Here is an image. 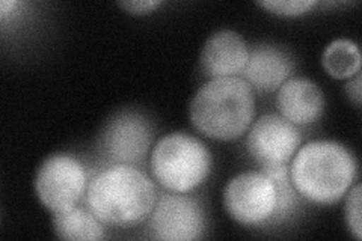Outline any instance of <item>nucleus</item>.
I'll return each instance as SVG.
<instances>
[{"instance_id": "nucleus-17", "label": "nucleus", "mask_w": 362, "mask_h": 241, "mask_svg": "<svg viewBox=\"0 0 362 241\" xmlns=\"http://www.w3.org/2000/svg\"><path fill=\"white\" fill-rule=\"evenodd\" d=\"M361 184H356L347 194L344 217L349 231L356 240L362 238V223H361Z\"/></svg>"}, {"instance_id": "nucleus-1", "label": "nucleus", "mask_w": 362, "mask_h": 241, "mask_svg": "<svg viewBox=\"0 0 362 241\" xmlns=\"http://www.w3.org/2000/svg\"><path fill=\"white\" fill-rule=\"evenodd\" d=\"M86 204L105 225L133 226L150 217L156 205V189L136 166L112 165L89 182Z\"/></svg>"}, {"instance_id": "nucleus-16", "label": "nucleus", "mask_w": 362, "mask_h": 241, "mask_svg": "<svg viewBox=\"0 0 362 241\" xmlns=\"http://www.w3.org/2000/svg\"><path fill=\"white\" fill-rule=\"evenodd\" d=\"M257 5L281 17H299L310 13L317 2L314 0H266L263 2L262 0V2H257Z\"/></svg>"}, {"instance_id": "nucleus-9", "label": "nucleus", "mask_w": 362, "mask_h": 241, "mask_svg": "<svg viewBox=\"0 0 362 241\" xmlns=\"http://www.w3.org/2000/svg\"><path fill=\"white\" fill-rule=\"evenodd\" d=\"M299 143L300 134L296 125L275 113L255 121L246 139L247 153L263 167L287 165L296 154Z\"/></svg>"}, {"instance_id": "nucleus-8", "label": "nucleus", "mask_w": 362, "mask_h": 241, "mask_svg": "<svg viewBox=\"0 0 362 241\" xmlns=\"http://www.w3.org/2000/svg\"><path fill=\"white\" fill-rule=\"evenodd\" d=\"M154 238L165 241H192L202 237L206 229L199 204L186 194H163L150 214Z\"/></svg>"}, {"instance_id": "nucleus-5", "label": "nucleus", "mask_w": 362, "mask_h": 241, "mask_svg": "<svg viewBox=\"0 0 362 241\" xmlns=\"http://www.w3.org/2000/svg\"><path fill=\"white\" fill-rule=\"evenodd\" d=\"M86 189V170L73 155L53 154L38 167L35 190L42 205L53 213L73 208Z\"/></svg>"}, {"instance_id": "nucleus-3", "label": "nucleus", "mask_w": 362, "mask_h": 241, "mask_svg": "<svg viewBox=\"0 0 362 241\" xmlns=\"http://www.w3.org/2000/svg\"><path fill=\"white\" fill-rule=\"evenodd\" d=\"M358 165L346 146L315 141L294 155L290 178L299 194L311 202L329 205L341 199L356 178Z\"/></svg>"}, {"instance_id": "nucleus-14", "label": "nucleus", "mask_w": 362, "mask_h": 241, "mask_svg": "<svg viewBox=\"0 0 362 241\" xmlns=\"http://www.w3.org/2000/svg\"><path fill=\"white\" fill-rule=\"evenodd\" d=\"M322 65L334 78H349L361 70V53L358 45L350 40H337L323 52Z\"/></svg>"}, {"instance_id": "nucleus-11", "label": "nucleus", "mask_w": 362, "mask_h": 241, "mask_svg": "<svg viewBox=\"0 0 362 241\" xmlns=\"http://www.w3.org/2000/svg\"><path fill=\"white\" fill-rule=\"evenodd\" d=\"M293 70L294 62L287 52L275 45L262 44L249 50L242 78L259 93H272L287 82Z\"/></svg>"}, {"instance_id": "nucleus-7", "label": "nucleus", "mask_w": 362, "mask_h": 241, "mask_svg": "<svg viewBox=\"0 0 362 241\" xmlns=\"http://www.w3.org/2000/svg\"><path fill=\"white\" fill-rule=\"evenodd\" d=\"M151 142L150 122L138 112L124 110L112 117L101 131L100 149L112 165L138 166L148 154Z\"/></svg>"}, {"instance_id": "nucleus-20", "label": "nucleus", "mask_w": 362, "mask_h": 241, "mask_svg": "<svg viewBox=\"0 0 362 241\" xmlns=\"http://www.w3.org/2000/svg\"><path fill=\"white\" fill-rule=\"evenodd\" d=\"M18 6L20 4L16 2V0H4V2L0 4V18H2V21H6L8 17L13 16Z\"/></svg>"}, {"instance_id": "nucleus-12", "label": "nucleus", "mask_w": 362, "mask_h": 241, "mask_svg": "<svg viewBox=\"0 0 362 241\" xmlns=\"http://www.w3.org/2000/svg\"><path fill=\"white\" fill-rule=\"evenodd\" d=\"M276 107L281 117L291 124L307 125L323 114L325 95L308 78H288L278 90Z\"/></svg>"}, {"instance_id": "nucleus-15", "label": "nucleus", "mask_w": 362, "mask_h": 241, "mask_svg": "<svg viewBox=\"0 0 362 241\" xmlns=\"http://www.w3.org/2000/svg\"><path fill=\"white\" fill-rule=\"evenodd\" d=\"M262 170L274 181L276 192V205L272 219H274L275 223H281L294 213V208L298 205V190L293 186L290 178V169L287 165L266 166Z\"/></svg>"}, {"instance_id": "nucleus-2", "label": "nucleus", "mask_w": 362, "mask_h": 241, "mask_svg": "<svg viewBox=\"0 0 362 241\" xmlns=\"http://www.w3.org/2000/svg\"><path fill=\"white\" fill-rule=\"evenodd\" d=\"M190 122L214 141H234L251 127L255 114L252 88L242 77L211 78L190 102Z\"/></svg>"}, {"instance_id": "nucleus-18", "label": "nucleus", "mask_w": 362, "mask_h": 241, "mask_svg": "<svg viewBox=\"0 0 362 241\" xmlns=\"http://www.w3.org/2000/svg\"><path fill=\"white\" fill-rule=\"evenodd\" d=\"M162 5L157 0H127V2H119L118 6L126 9L130 14H150L154 9Z\"/></svg>"}, {"instance_id": "nucleus-4", "label": "nucleus", "mask_w": 362, "mask_h": 241, "mask_svg": "<svg viewBox=\"0 0 362 241\" xmlns=\"http://www.w3.org/2000/svg\"><path fill=\"white\" fill-rule=\"evenodd\" d=\"M211 170V154L199 139L186 133L162 137L151 153V172L166 190L186 193L201 186Z\"/></svg>"}, {"instance_id": "nucleus-6", "label": "nucleus", "mask_w": 362, "mask_h": 241, "mask_svg": "<svg viewBox=\"0 0 362 241\" xmlns=\"http://www.w3.org/2000/svg\"><path fill=\"white\" fill-rule=\"evenodd\" d=\"M276 192L263 170L243 172L223 190V206L235 222L245 226L266 223L274 217Z\"/></svg>"}, {"instance_id": "nucleus-10", "label": "nucleus", "mask_w": 362, "mask_h": 241, "mask_svg": "<svg viewBox=\"0 0 362 241\" xmlns=\"http://www.w3.org/2000/svg\"><path fill=\"white\" fill-rule=\"evenodd\" d=\"M249 49L234 30H219L206 41L199 54L202 73L210 78L239 77L247 64Z\"/></svg>"}, {"instance_id": "nucleus-13", "label": "nucleus", "mask_w": 362, "mask_h": 241, "mask_svg": "<svg viewBox=\"0 0 362 241\" xmlns=\"http://www.w3.org/2000/svg\"><path fill=\"white\" fill-rule=\"evenodd\" d=\"M105 223L89 210L68 208L54 213L53 231L61 240H103Z\"/></svg>"}, {"instance_id": "nucleus-19", "label": "nucleus", "mask_w": 362, "mask_h": 241, "mask_svg": "<svg viewBox=\"0 0 362 241\" xmlns=\"http://www.w3.org/2000/svg\"><path fill=\"white\" fill-rule=\"evenodd\" d=\"M346 93L356 106L361 105V76L359 74H356L355 78L350 80V82L346 85Z\"/></svg>"}]
</instances>
